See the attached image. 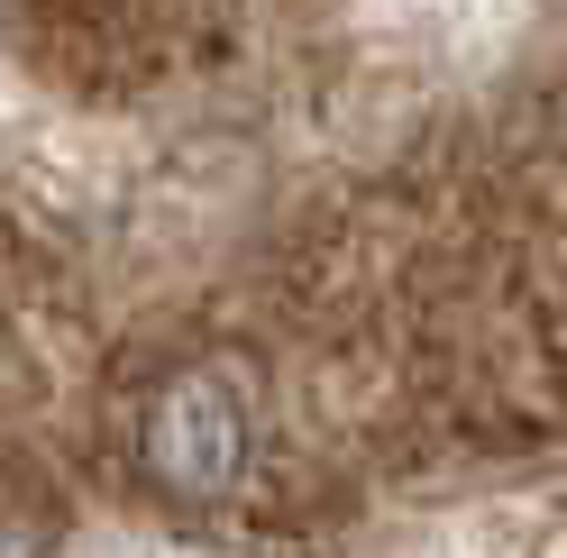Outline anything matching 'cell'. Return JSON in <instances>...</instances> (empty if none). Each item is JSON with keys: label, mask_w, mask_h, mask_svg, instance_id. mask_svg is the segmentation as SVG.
Wrapping results in <instances>:
<instances>
[{"label": "cell", "mask_w": 567, "mask_h": 558, "mask_svg": "<svg viewBox=\"0 0 567 558\" xmlns=\"http://www.w3.org/2000/svg\"><path fill=\"white\" fill-rule=\"evenodd\" d=\"M137 467L156 476V495L174 504H220L247 476V394L220 366L165 375L147 422H137Z\"/></svg>", "instance_id": "obj_1"}, {"label": "cell", "mask_w": 567, "mask_h": 558, "mask_svg": "<svg viewBox=\"0 0 567 558\" xmlns=\"http://www.w3.org/2000/svg\"><path fill=\"white\" fill-rule=\"evenodd\" d=\"M0 558H38V531H28V521H10V513H0Z\"/></svg>", "instance_id": "obj_3"}, {"label": "cell", "mask_w": 567, "mask_h": 558, "mask_svg": "<svg viewBox=\"0 0 567 558\" xmlns=\"http://www.w3.org/2000/svg\"><path fill=\"white\" fill-rule=\"evenodd\" d=\"M403 19H421L431 38H504L522 19V0H394Z\"/></svg>", "instance_id": "obj_2"}]
</instances>
